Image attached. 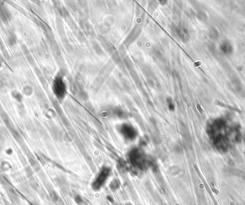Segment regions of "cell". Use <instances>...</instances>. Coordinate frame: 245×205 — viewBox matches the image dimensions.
Segmentation results:
<instances>
[{
	"mask_svg": "<svg viewBox=\"0 0 245 205\" xmlns=\"http://www.w3.org/2000/svg\"><path fill=\"white\" fill-rule=\"evenodd\" d=\"M55 87H56V93L58 96L62 97L64 96L65 93V85L64 82L62 81V79H59L57 80L56 84H55Z\"/></svg>",
	"mask_w": 245,
	"mask_h": 205,
	"instance_id": "6da1fadb",
	"label": "cell"
},
{
	"mask_svg": "<svg viewBox=\"0 0 245 205\" xmlns=\"http://www.w3.org/2000/svg\"><path fill=\"white\" fill-rule=\"evenodd\" d=\"M122 133L125 135V136H126L128 139H133L135 137V133L134 129L131 126H123V127L122 128Z\"/></svg>",
	"mask_w": 245,
	"mask_h": 205,
	"instance_id": "7a4b0ae2",
	"label": "cell"
}]
</instances>
